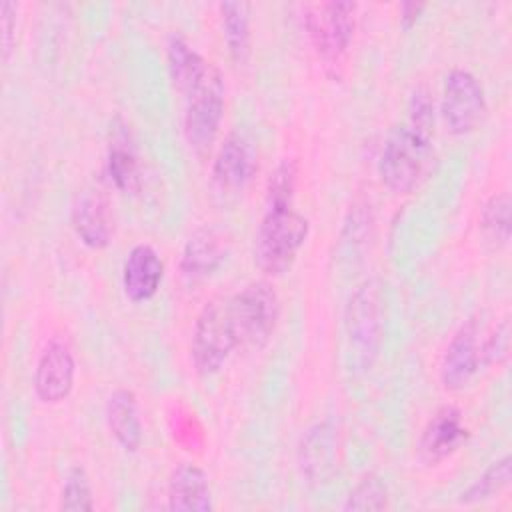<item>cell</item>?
<instances>
[{"mask_svg": "<svg viewBox=\"0 0 512 512\" xmlns=\"http://www.w3.org/2000/svg\"><path fill=\"white\" fill-rule=\"evenodd\" d=\"M344 334L350 368L368 372L386 338V292L378 278H366L352 290L344 308Z\"/></svg>", "mask_w": 512, "mask_h": 512, "instance_id": "6da1fadb", "label": "cell"}, {"mask_svg": "<svg viewBox=\"0 0 512 512\" xmlns=\"http://www.w3.org/2000/svg\"><path fill=\"white\" fill-rule=\"evenodd\" d=\"M434 132L422 130L404 120L396 124L378 158L380 182L394 194L414 192L426 178L434 160Z\"/></svg>", "mask_w": 512, "mask_h": 512, "instance_id": "7a4b0ae2", "label": "cell"}, {"mask_svg": "<svg viewBox=\"0 0 512 512\" xmlns=\"http://www.w3.org/2000/svg\"><path fill=\"white\" fill-rule=\"evenodd\" d=\"M310 234V220L294 204H266L254 238V262L266 276H282L298 258Z\"/></svg>", "mask_w": 512, "mask_h": 512, "instance_id": "3957f363", "label": "cell"}, {"mask_svg": "<svg viewBox=\"0 0 512 512\" xmlns=\"http://www.w3.org/2000/svg\"><path fill=\"white\" fill-rule=\"evenodd\" d=\"M228 314L234 326L238 348H264L280 320V298L266 280H252L236 294L226 298Z\"/></svg>", "mask_w": 512, "mask_h": 512, "instance_id": "277c9868", "label": "cell"}, {"mask_svg": "<svg viewBox=\"0 0 512 512\" xmlns=\"http://www.w3.org/2000/svg\"><path fill=\"white\" fill-rule=\"evenodd\" d=\"M236 348L238 340L226 300L206 302L196 316L190 338V358L196 374L204 378L218 374Z\"/></svg>", "mask_w": 512, "mask_h": 512, "instance_id": "5b68a950", "label": "cell"}, {"mask_svg": "<svg viewBox=\"0 0 512 512\" xmlns=\"http://www.w3.org/2000/svg\"><path fill=\"white\" fill-rule=\"evenodd\" d=\"M182 96L186 142L196 152H206L220 132L226 110V86L220 70L212 64L204 78Z\"/></svg>", "mask_w": 512, "mask_h": 512, "instance_id": "8992f818", "label": "cell"}, {"mask_svg": "<svg viewBox=\"0 0 512 512\" xmlns=\"http://www.w3.org/2000/svg\"><path fill=\"white\" fill-rule=\"evenodd\" d=\"M488 114L486 90L480 78L466 68H452L442 82L440 116L446 130L466 136L478 130Z\"/></svg>", "mask_w": 512, "mask_h": 512, "instance_id": "52a82bcc", "label": "cell"}, {"mask_svg": "<svg viewBox=\"0 0 512 512\" xmlns=\"http://www.w3.org/2000/svg\"><path fill=\"white\" fill-rule=\"evenodd\" d=\"M356 12V2H324L306 12L308 36L324 62L338 64L346 56L356 30Z\"/></svg>", "mask_w": 512, "mask_h": 512, "instance_id": "ba28073f", "label": "cell"}, {"mask_svg": "<svg viewBox=\"0 0 512 512\" xmlns=\"http://www.w3.org/2000/svg\"><path fill=\"white\" fill-rule=\"evenodd\" d=\"M484 338V330L476 318H468L454 332L440 362V382L448 392L468 388L480 370L488 366Z\"/></svg>", "mask_w": 512, "mask_h": 512, "instance_id": "9c48e42d", "label": "cell"}, {"mask_svg": "<svg viewBox=\"0 0 512 512\" xmlns=\"http://www.w3.org/2000/svg\"><path fill=\"white\" fill-rule=\"evenodd\" d=\"M76 358L68 342L50 340L34 368V394L42 404L56 406L64 402L74 388Z\"/></svg>", "mask_w": 512, "mask_h": 512, "instance_id": "30bf717a", "label": "cell"}, {"mask_svg": "<svg viewBox=\"0 0 512 512\" xmlns=\"http://www.w3.org/2000/svg\"><path fill=\"white\" fill-rule=\"evenodd\" d=\"M470 430L464 424L462 412L452 406H440L424 424L418 438V456L428 466H438L466 444Z\"/></svg>", "mask_w": 512, "mask_h": 512, "instance_id": "8fae6325", "label": "cell"}, {"mask_svg": "<svg viewBox=\"0 0 512 512\" xmlns=\"http://www.w3.org/2000/svg\"><path fill=\"white\" fill-rule=\"evenodd\" d=\"M258 172L254 144L240 132H232L220 144L212 162V182L222 192H242Z\"/></svg>", "mask_w": 512, "mask_h": 512, "instance_id": "7c38bea8", "label": "cell"}, {"mask_svg": "<svg viewBox=\"0 0 512 512\" xmlns=\"http://www.w3.org/2000/svg\"><path fill=\"white\" fill-rule=\"evenodd\" d=\"M164 280V260L158 250L146 242L134 244L122 262V290L124 296L142 304L152 300Z\"/></svg>", "mask_w": 512, "mask_h": 512, "instance_id": "4fadbf2b", "label": "cell"}, {"mask_svg": "<svg viewBox=\"0 0 512 512\" xmlns=\"http://www.w3.org/2000/svg\"><path fill=\"white\" fill-rule=\"evenodd\" d=\"M106 176L110 184L122 194L140 190V164L132 134L120 118L110 124V138L106 150Z\"/></svg>", "mask_w": 512, "mask_h": 512, "instance_id": "5bb4252c", "label": "cell"}, {"mask_svg": "<svg viewBox=\"0 0 512 512\" xmlns=\"http://www.w3.org/2000/svg\"><path fill=\"white\" fill-rule=\"evenodd\" d=\"M72 228L90 250H104L112 242V218L108 200L100 190H86L72 208Z\"/></svg>", "mask_w": 512, "mask_h": 512, "instance_id": "9a60e30c", "label": "cell"}, {"mask_svg": "<svg viewBox=\"0 0 512 512\" xmlns=\"http://www.w3.org/2000/svg\"><path fill=\"white\" fill-rule=\"evenodd\" d=\"M336 462V432L328 422L312 424L298 444V466L306 482L322 484L330 478Z\"/></svg>", "mask_w": 512, "mask_h": 512, "instance_id": "2e32d148", "label": "cell"}, {"mask_svg": "<svg viewBox=\"0 0 512 512\" xmlns=\"http://www.w3.org/2000/svg\"><path fill=\"white\" fill-rule=\"evenodd\" d=\"M168 508L174 512H206L214 508L208 474L194 462H180L168 478Z\"/></svg>", "mask_w": 512, "mask_h": 512, "instance_id": "e0dca14e", "label": "cell"}, {"mask_svg": "<svg viewBox=\"0 0 512 512\" xmlns=\"http://www.w3.org/2000/svg\"><path fill=\"white\" fill-rule=\"evenodd\" d=\"M104 418L116 444L134 454L140 450L144 440V426L140 420L138 398L130 388H116L104 406Z\"/></svg>", "mask_w": 512, "mask_h": 512, "instance_id": "ac0fdd59", "label": "cell"}, {"mask_svg": "<svg viewBox=\"0 0 512 512\" xmlns=\"http://www.w3.org/2000/svg\"><path fill=\"white\" fill-rule=\"evenodd\" d=\"M226 244L212 228L196 230L184 244L180 254V270L190 282L206 280L220 270L226 260Z\"/></svg>", "mask_w": 512, "mask_h": 512, "instance_id": "d6986e66", "label": "cell"}, {"mask_svg": "<svg viewBox=\"0 0 512 512\" xmlns=\"http://www.w3.org/2000/svg\"><path fill=\"white\" fill-rule=\"evenodd\" d=\"M166 62H168L170 80H172L174 88L180 94H186L196 82H200L212 66V62L206 60L180 34L168 36V40H166Z\"/></svg>", "mask_w": 512, "mask_h": 512, "instance_id": "ffe728a7", "label": "cell"}, {"mask_svg": "<svg viewBox=\"0 0 512 512\" xmlns=\"http://www.w3.org/2000/svg\"><path fill=\"white\" fill-rule=\"evenodd\" d=\"M218 14L230 58L236 64H244L252 52L250 6L246 2H222L218 4Z\"/></svg>", "mask_w": 512, "mask_h": 512, "instance_id": "44dd1931", "label": "cell"}, {"mask_svg": "<svg viewBox=\"0 0 512 512\" xmlns=\"http://www.w3.org/2000/svg\"><path fill=\"white\" fill-rule=\"evenodd\" d=\"M512 478V458L510 454H504L502 458L494 460L458 498V504L474 506L488 502L502 494L510 486Z\"/></svg>", "mask_w": 512, "mask_h": 512, "instance_id": "7402d4cb", "label": "cell"}, {"mask_svg": "<svg viewBox=\"0 0 512 512\" xmlns=\"http://www.w3.org/2000/svg\"><path fill=\"white\" fill-rule=\"evenodd\" d=\"M510 208H512V202L506 192L492 194L482 206L480 230L484 234V240L494 250H502L510 242V230H512Z\"/></svg>", "mask_w": 512, "mask_h": 512, "instance_id": "603a6c76", "label": "cell"}, {"mask_svg": "<svg viewBox=\"0 0 512 512\" xmlns=\"http://www.w3.org/2000/svg\"><path fill=\"white\" fill-rule=\"evenodd\" d=\"M390 506V492L386 482L378 474L362 476L356 486L348 492L342 508L344 510H358V512H376L386 510Z\"/></svg>", "mask_w": 512, "mask_h": 512, "instance_id": "cb8c5ba5", "label": "cell"}, {"mask_svg": "<svg viewBox=\"0 0 512 512\" xmlns=\"http://www.w3.org/2000/svg\"><path fill=\"white\" fill-rule=\"evenodd\" d=\"M60 510L66 512H90L94 510V492L90 476L82 466H72L62 482Z\"/></svg>", "mask_w": 512, "mask_h": 512, "instance_id": "d4e9b609", "label": "cell"}, {"mask_svg": "<svg viewBox=\"0 0 512 512\" xmlns=\"http://www.w3.org/2000/svg\"><path fill=\"white\" fill-rule=\"evenodd\" d=\"M298 182V162L294 158H284L278 162L268 178L266 204H294V192Z\"/></svg>", "mask_w": 512, "mask_h": 512, "instance_id": "484cf974", "label": "cell"}, {"mask_svg": "<svg viewBox=\"0 0 512 512\" xmlns=\"http://www.w3.org/2000/svg\"><path fill=\"white\" fill-rule=\"evenodd\" d=\"M484 350H486V362L490 364H502L508 358L510 352V320L502 318L484 338Z\"/></svg>", "mask_w": 512, "mask_h": 512, "instance_id": "4316f807", "label": "cell"}, {"mask_svg": "<svg viewBox=\"0 0 512 512\" xmlns=\"http://www.w3.org/2000/svg\"><path fill=\"white\" fill-rule=\"evenodd\" d=\"M2 14V60L10 62V56L16 48V20H18V8L14 2L4 0L0 4Z\"/></svg>", "mask_w": 512, "mask_h": 512, "instance_id": "83f0119b", "label": "cell"}, {"mask_svg": "<svg viewBox=\"0 0 512 512\" xmlns=\"http://www.w3.org/2000/svg\"><path fill=\"white\" fill-rule=\"evenodd\" d=\"M426 10V4H420V2H404L402 6H400V24H402V28H412L418 20H420V16H422V12Z\"/></svg>", "mask_w": 512, "mask_h": 512, "instance_id": "f1b7e54d", "label": "cell"}]
</instances>
